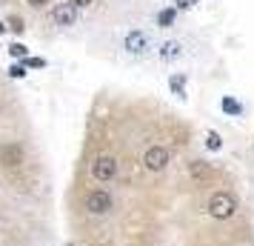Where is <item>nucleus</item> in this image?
Wrapping results in <instances>:
<instances>
[{
	"mask_svg": "<svg viewBox=\"0 0 254 246\" xmlns=\"http://www.w3.org/2000/svg\"><path fill=\"white\" fill-rule=\"evenodd\" d=\"M69 246H80V244H69Z\"/></svg>",
	"mask_w": 254,
	"mask_h": 246,
	"instance_id": "4be33fe9",
	"label": "nucleus"
},
{
	"mask_svg": "<svg viewBox=\"0 0 254 246\" xmlns=\"http://www.w3.org/2000/svg\"><path fill=\"white\" fill-rule=\"evenodd\" d=\"M183 89H186V75H174V78H172V92L174 94H183Z\"/></svg>",
	"mask_w": 254,
	"mask_h": 246,
	"instance_id": "9b49d317",
	"label": "nucleus"
},
{
	"mask_svg": "<svg viewBox=\"0 0 254 246\" xmlns=\"http://www.w3.org/2000/svg\"><path fill=\"white\" fill-rule=\"evenodd\" d=\"M3 3H6V0H0V6H3Z\"/></svg>",
	"mask_w": 254,
	"mask_h": 246,
	"instance_id": "5701e85b",
	"label": "nucleus"
},
{
	"mask_svg": "<svg viewBox=\"0 0 254 246\" xmlns=\"http://www.w3.org/2000/svg\"><path fill=\"white\" fill-rule=\"evenodd\" d=\"M223 112H229V115H240L243 106L234 100V97H223Z\"/></svg>",
	"mask_w": 254,
	"mask_h": 246,
	"instance_id": "9d476101",
	"label": "nucleus"
},
{
	"mask_svg": "<svg viewBox=\"0 0 254 246\" xmlns=\"http://www.w3.org/2000/svg\"><path fill=\"white\" fill-rule=\"evenodd\" d=\"M9 29H12V32H17V35H20V32H23L26 26H23V20H20V17H9Z\"/></svg>",
	"mask_w": 254,
	"mask_h": 246,
	"instance_id": "2eb2a0df",
	"label": "nucleus"
},
{
	"mask_svg": "<svg viewBox=\"0 0 254 246\" xmlns=\"http://www.w3.org/2000/svg\"><path fill=\"white\" fill-rule=\"evenodd\" d=\"M172 161V152L166 149V146H149L146 155H143V166L149 169V172H163L166 166Z\"/></svg>",
	"mask_w": 254,
	"mask_h": 246,
	"instance_id": "f03ea898",
	"label": "nucleus"
},
{
	"mask_svg": "<svg viewBox=\"0 0 254 246\" xmlns=\"http://www.w3.org/2000/svg\"><path fill=\"white\" fill-rule=\"evenodd\" d=\"M149 49H151V37L146 35V32L134 29V32H128L126 35V52L128 55H146Z\"/></svg>",
	"mask_w": 254,
	"mask_h": 246,
	"instance_id": "39448f33",
	"label": "nucleus"
},
{
	"mask_svg": "<svg viewBox=\"0 0 254 246\" xmlns=\"http://www.w3.org/2000/svg\"><path fill=\"white\" fill-rule=\"evenodd\" d=\"M115 175H117V161L112 158V155H100V158L92 164V177L94 180L106 183V180H112Z\"/></svg>",
	"mask_w": 254,
	"mask_h": 246,
	"instance_id": "7ed1b4c3",
	"label": "nucleus"
},
{
	"mask_svg": "<svg viewBox=\"0 0 254 246\" xmlns=\"http://www.w3.org/2000/svg\"><path fill=\"white\" fill-rule=\"evenodd\" d=\"M52 20H55L60 29H66V26H74V20H77V9L71 6L69 0H66V3H58V6L52 9Z\"/></svg>",
	"mask_w": 254,
	"mask_h": 246,
	"instance_id": "0eeeda50",
	"label": "nucleus"
},
{
	"mask_svg": "<svg viewBox=\"0 0 254 246\" xmlns=\"http://www.w3.org/2000/svg\"><path fill=\"white\" fill-rule=\"evenodd\" d=\"M86 209L92 212V215H106V212L112 209V195L103 192V189L89 192V198H86Z\"/></svg>",
	"mask_w": 254,
	"mask_h": 246,
	"instance_id": "20e7f679",
	"label": "nucleus"
},
{
	"mask_svg": "<svg viewBox=\"0 0 254 246\" xmlns=\"http://www.w3.org/2000/svg\"><path fill=\"white\" fill-rule=\"evenodd\" d=\"M26 3H29V6H32V9H43V6H46V3H52V0H26Z\"/></svg>",
	"mask_w": 254,
	"mask_h": 246,
	"instance_id": "aec40b11",
	"label": "nucleus"
},
{
	"mask_svg": "<svg viewBox=\"0 0 254 246\" xmlns=\"http://www.w3.org/2000/svg\"><path fill=\"white\" fill-rule=\"evenodd\" d=\"M234 212H237V200L231 198L229 192H214L208 198V215L214 221H229Z\"/></svg>",
	"mask_w": 254,
	"mask_h": 246,
	"instance_id": "f257e3e1",
	"label": "nucleus"
},
{
	"mask_svg": "<svg viewBox=\"0 0 254 246\" xmlns=\"http://www.w3.org/2000/svg\"><path fill=\"white\" fill-rule=\"evenodd\" d=\"M172 20H174V9H166V12L157 14V23L160 26H172Z\"/></svg>",
	"mask_w": 254,
	"mask_h": 246,
	"instance_id": "ddd939ff",
	"label": "nucleus"
},
{
	"mask_svg": "<svg viewBox=\"0 0 254 246\" xmlns=\"http://www.w3.org/2000/svg\"><path fill=\"white\" fill-rule=\"evenodd\" d=\"M9 75H12V78H23V75H26V66H20V63H14L12 69H9Z\"/></svg>",
	"mask_w": 254,
	"mask_h": 246,
	"instance_id": "f3484780",
	"label": "nucleus"
},
{
	"mask_svg": "<svg viewBox=\"0 0 254 246\" xmlns=\"http://www.w3.org/2000/svg\"><path fill=\"white\" fill-rule=\"evenodd\" d=\"M71 6H74V9H86V6H92L94 0H69Z\"/></svg>",
	"mask_w": 254,
	"mask_h": 246,
	"instance_id": "6ab92c4d",
	"label": "nucleus"
},
{
	"mask_svg": "<svg viewBox=\"0 0 254 246\" xmlns=\"http://www.w3.org/2000/svg\"><path fill=\"white\" fill-rule=\"evenodd\" d=\"M3 29H6V26H3V23H0V35H3Z\"/></svg>",
	"mask_w": 254,
	"mask_h": 246,
	"instance_id": "412c9836",
	"label": "nucleus"
},
{
	"mask_svg": "<svg viewBox=\"0 0 254 246\" xmlns=\"http://www.w3.org/2000/svg\"><path fill=\"white\" fill-rule=\"evenodd\" d=\"M206 143H208V149H214V152H217L220 146H223V141H220V135H217V132H208Z\"/></svg>",
	"mask_w": 254,
	"mask_h": 246,
	"instance_id": "4468645a",
	"label": "nucleus"
},
{
	"mask_svg": "<svg viewBox=\"0 0 254 246\" xmlns=\"http://www.w3.org/2000/svg\"><path fill=\"white\" fill-rule=\"evenodd\" d=\"M26 66H32V69H40V66H46V60H43V58H26Z\"/></svg>",
	"mask_w": 254,
	"mask_h": 246,
	"instance_id": "dca6fc26",
	"label": "nucleus"
},
{
	"mask_svg": "<svg viewBox=\"0 0 254 246\" xmlns=\"http://www.w3.org/2000/svg\"><path fill=\"white\" fill-rule=\"evenodd\" d=\"M189 172H191V177H194V180L206 183L208 177L214 175V166H211V164H203V161H191V164H189Z\"/></svg>",
	"mask_w": 254,
	"mask_h": 246,
	"instance_id": "6e6552de",
	"label": "nucleus"
},
{
	"mask_svg": "<svg viewBox=\"0 0 254 246\" xmlns=\"http://www.w3.org/2000/svg\"><path fill=\"white\" fill-rule=\"evenodd\" d=\"M194 3H197V0H174V6H177V9H191Z\"/></svg>",
	"mask_w": 254,
	"mask_h": 246,
	"instance_id": "a211bd4d",
	"label": "nucleus"
},
{
	"mask_svg": "<svg viewBox=\"0 0 254 246\" xmlns=\"http://www.w3.org/2000/svg\"><path fill=\"white\" fill-rule=\"evenodd\" d=\"M180 55H183V43H180V40H166V43L160 46V58L163 60H177Z\"/></svg>",
	"mask_w": 254,
	"mask_h": 246,
	"instance_id": "1a4fd4ad",
	"label": "nucleus"
},
{
	"mask_svg": "<svg viewBox=\"0 0 254 246\" xmlns=\"http://www.w3.org/2000/svg\"><path fill=\"white\" fill-rule=\"evenodd\" d=\"M9 55H12V58H26L29 49H26L23 43H12V46H9Z\"/></svg>",
	"mask_w": 254,
	"mask_h": 246,
	"instance_id": "f8f14e48",
	"label": "nucleus"
},
{
	"mask_svg": "<svg viewBox=\"0 0 254 246\" xmlns=\"http://www.w3.org/2000/svg\"><path fill=\"white\" fill-rule=\"evenodd\" d=\"M23 161H26L23 146H17V143H3V146H0V164L3 166L14 169V166H20Z\"/></svg>",
	"mask_w": 254,
	"mask_h": 246,
	"instance_id": "423d86ee",
	"label": "nucleus"
}]
</instances>
